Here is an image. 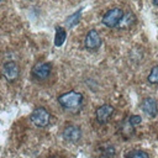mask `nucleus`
Segmentation results:
<instances>
[{"instance_id": "f257e3e1", "label": "nucleus", "mask_w": 158, "mask_h": 158, "mask_svg": "<svg viewBox=\"0 0 158 158\" xmlns=\"http://www.w3.org/2000/svg\"><path fill=\"white\" fill-rule=\"evenodd\" d=\"M58 102L62 107L70 112H78L83 105V95L77 91H68L58 98Z\"/></svg>"}, {"instance_id": "f03ea898", "label": "nucleus", "mask_w": 158, "mask_h": 158, "mask_svg": "<svg viewBox=\"0 0 158 158\" xmlns=\"http://www.w3.org/2000/svg\"><path fill=\"white\" fill-rule=\"evenodd\" d=\"M49 120H51V115H49V112L44 107H37L31 114V121L37 127H46V126H48Z\"/></svg>"}, {"instance_id": "7ed1b4c3", "label": "nucleus", "mask_w": 158, "mask_h": 158, "mask_svg": "<svg viewBox=\"0 0 158 158\" xmlns=\"http://www.w3.org/2000/svg\"><path fill=\"white\" fill-rule=\"evenodd\" d=\"M122 15H123V11H122L121 9H118V7L111 9V10H109V11L104 15V17H102V23H104L105 26H107V27H116L117 23H118L120 20H121Z\"/></svg>"}, {"instance_id": "20e7f679", "label": "nucleus", "mask_w": 158, "mask_h": 158, "mask_svg": "<svg viewBox=\"0 0 158 158\" xmlns=\"http://www.w3.org/2000/svg\"><path fill=\"white\" fill-rule=\"evenodd\" d=\"M49 74H51V64L47 62H40L35 64V67L32 68V75L36 79L44 80L49 77Z\"/></svg>"}, {"instance_id": "39448f33", "label": "nucleus", "mask_w": 158, "mask_h": 158, "mask_svg": "<svg viewBox=\"0 0 158 158\" xmlns=\"http://www.w3.org/2000/svg\"><path fill=\"white\" fill-rule=\"evenodd\" d=\"M114 111H115L114 106H111V105H109V104L101 105L100 107L96 109V112H95L96 121H98L99 123H105V122H107V121L111 118Z\"/></svg>"}, {"instance_id": "423d86ee", "label": "nucleus", "mask_w": 158, "mask_h": 158, "mask_svg": "<svg viewBox=\"0 0 158 158\" xmlns=\"http://www.w3.org/2000/svg\"><path fill=\"white\" fill-rule=\"evenodd\" d=\"M2 74H4V77L6 78L7 81H15L19 78V74H20L19 65L12 60L6 62L2 67Z\"/></svg>"}, {"instance_id": "0eeeda50", "label": "nucleus", "mask_w": 158, "mask_h": 158, "mask_svg": "<svg viewBox=\"0 0 158 158\" xmlns=\"http://www.w3.org/2000/svg\"><path fill=\"white\" fill-rule=\"evenodd\" d=\"M84 44L86 47V49L89 51H96L100 46H101V38L99 36V33L95 30H90L85 37Z\"/></svg>"}, {"instance_id": "6e6552de", "label": "nucleus", "mask_w": 158, "mask_h": 158, "mask_svg": "<svg viewBox=\"0 0 158 158\" xmlns=\"http://www.w3.org/2000/svg\"><path fill=\"white\" fill-rule=\"evenodd\" d=\"M63 137L68 142H78L81 137V131L78 126L69 125L63 130Z\"/></svg>"}, {"instance_id": "1a4fd4ad", "label": "nucleus", "mask_w": 158, "mask_h": 158, "mask_svg": "<svg viewBox=\"0 0 158 158\" xmlns=\"http://www.w3.org/2000/svg\"><path fill=\"white\" fill-rule=\"evenodd\" d=\"M141 109L143 110V112L151 117H154L158 112V106H157V102L154 99L152 98H146L142 104H141Z\"/></svg>"}, {"instance_id": "9d476101", "label": "nucleus", "mask_w": 158, "mask_h": 158, "mask_svg": "<svg viewBox=\"0 0 158 158\" xmlns=\"http://www.w3.org/2000/svg\"><path fill=\"white\" fill-rule=\"evenodd\" d=\"M135 21H136V17H135V15L132 12L123 14L121 20H120V22L117 23V27L121 28V30H127L135 23Z\"/></svg>"}, {"instance_id": "9b49d317", "label": "nucleus", "mask_w": 158, "mask_h": 158, "mask_svg": "<svg viewBox=\"0 0 158 158\" xmlns=\"http://www.w3.org/2000/svg\"><path fill=\"white\" fill-rule=\"evenodd\" d=\"M65 37H67V33H65V30L62 28V27H57V31H56V38H54V44L57 47L62 46L65 41Z\"/></svg>"}, {"instance_id": "f8f14e48", "label": "nucleus", "mask_w": 158, "mask_h": 158, "mask_svg": "<svg viewBox=\"0 0 158 158\" xmlns=\"http://www.w3.org/2000/svg\"><path fill=\"white\" fill-rule=\"evenodd\" d=\"M133 127L135 126H132L131 125V122H130V120L127 118L126 121H123V123H122V126H121V133H122V136L123 137H130L132 133H133Z\"/></svg>"}, {"instance_id": "ddd939ff", "label": "nucleus", "mask_w": 158, "mask_h": 158, "mask_svg": "<svg viewBox=\"0 0 158 158\" xmlns=\"http://www.w3.org/2000/svg\"><path fill=\"white\" fill-rule=\"evenodd\" d=\"M126 158H149L148 153L141 149H132L126 153Z\"/></svg>"}, {"instance_id": "4468645a", "label": "nucleus", "mask_w": 158, "mask_h": 158, "mask_svg": "<svg viewBox=\"0 0 158 158\" xmlns=\"http://www.w3.org/2000/svg\"><path fill=\"white\" fill-rule=\"evenodd\" d=\"M79 17H80V10H78L77 12H74L73 15H70L69 17H68V20H67V26L70 28V27H73V26H75L78 22H79Z\"/></svg>"}, {"instance_id": "2eb2a0df", "label": "nucleus", "mask_w": 158, "mask_h": 158, "mask_svg": "<svg viewBox=\"0 0 158 158\" xmlns=\"http://www.w3.org/2000/svg\"><path fill=\"white\" fill-rule=\"evenodd\" d=\"M148 81L151 84H158V65L152 68V70L148 75Z\"/></svg>"}, {"instance_id": "dca6fc26", "label": "nucleus", "mask_w": 158, "mask_h": 158, "mask_svg": "<svg viewBox=\"0 0 158 158\" xmlns=\"http://www.w3.org/2000/svg\"><path fill=\"white\" fill-rule=\"evenodd\" d=\"M128 120H130V122H131V125L132 126H137V125H139L141 123V117L139 116H137V115H132L131 117H128Z\"/></svg>"}, {"instance_id": "f3484780", "label": "nucleus", "mask_w": 158, "mask_h": 158, "mask_svg": "<svg viewBox=\"0 0 158 158\" xmlns=\"http://www.w3.org/2000/svg\"><path fill=\"white\" fill-rule=\"evenodd\" d=\"M153 2H154L156 5H158V0H153Z\"/></svg>"}, {"instance_id": "a211bd4d", "label": "nucleus", "mask_w": 158, "mask_h": 158, "mask_svg": "<svg viewBox=\"0 0 158 158\" xmlns=\"http://www.w3.org/2000/svg\"><path fill=\"white\" fill-rule=\"evenodd\" d=\"M0 1H1V0H0Z\"/></svg>"}]
</instances>
